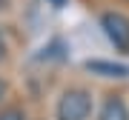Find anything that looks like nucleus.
I'll use <instances>...</instances> for the list:
<instances>
[{
	"label": "nucleus",
	"instance_id": "f257e3e1",
	"mask_svg": "<svg viewBox=\"0 0 129 120\" xmlns=\"http://www.w3.org/2000/svg\"><path fill=\"white\" fill-rule=\"evenodd\" d=\"M57 120H89L92 114V94L86 89H66L55 109Z\"/></svg>",
	"mask_w": 129,
	"mask_h": 120
},
{
	"label": "nucleus",
	"instance_id": "f03ea898",
	"mask_svg": "<svg viewBox=\"0 0 129 120\" xmlns=\"http://www.w3.org/2000/svg\"><path fill=\"white\" fill-rule=\"evenodd\" d=\"M101 29L109 37V43L118 51H129V17L120 12H103L101 14Z\"/></svg>",
	"mask_w": 129,
	"mask_h": 120
},
{
	"label": "nucleus",
	"instance_id": "7ed1b4c3",
	"mask_svg": "<svg viewBox=\"0 0 129 120\" xmlns=\"http://www.w3.org/2000/svg\"><path fill=\"white\" fill-rule=\"evenodd\" d=\"M86 72L98 74V77H115V80L129 77V66L115 63V60H86Z\"/></svg>",
	"mask_w": 129,
	"mask_h": 120
},
{
	"label": "nucleus",
	"instance_id": "20e7f679",
	"mask_svg": "<svg viewBox=\"0 0 129 120\" xmlns=\"http://www.w3.org/2000/svg\"><path fill=\"white\" fill-rule=\"evenodd\" d=\"M98 120H129V109H126V103L120 100V97L112 94V97H106V100H103Z\"/></svg>",
	"mask_w": 129,
	"mask_h": 120
},
{
	"label": "nucleus",
	"instance_id": "39448f33",
	"mask_svg": "<svg viewBox=\"0 0 129 120\" xmlns=\"http://www.w3.org/2000/svg\"><path fill=\"white\" fill-rule=\"evenodd\" d=\"M0 120H26V111L20 106H9V109L0 111Z\"/></svg>",
	"mask_w": 129,
	"mask_h": 120
},
{
	"label": "nucleus",
	"instance_id": "423d86ee",
	"mask_svg": "<svg viewBox=\"0 0 129 120\" xmlns=\"http://www.w3.org/2000/svg\"><path fill=\"white\" fill-rule=\"evenodd\" d=\"M6 92H9V86H6V80L0 77V100H3V97H6Z\"/></svg>",
	"mask_w": 129,
	"mask_h": 120
},
{
	"label": "nucleus",
	"instance_id": "0eeeda50",
	"mask_svg": "<svg viewBox=\"0 0 129 120\" xmlns=\"http://www.w3.org/2000/svg\"><path fill=\"white\" fill-rule=\"evenodd\" d=\"M3 57H6V40L0 37V60H3Z\"/></svg>",
	"mask_w": 129,
	"mask_h": 120
},
{
	"label": "nucleus",
	"instance_id": "6e6552de",
	"mask_svg": "<svg viewBox=\"0 0 129 120\" xmlns=\"http://www.w3.org/2000/svg\"><path fill=\"white\" fill-rule=\"evenodd\" d=\"M52 6H55V9H60V6H66V0H49Z\"/></svg>",
	"mask_w": 129,
	"mask_h": 120
}]
</instances>
